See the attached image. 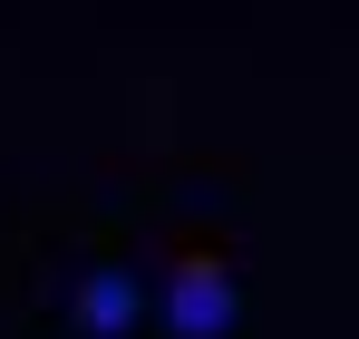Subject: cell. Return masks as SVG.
Instances as JSON below:
<instances>
[{"label":"cell","mask_w":359,"mask_h":339,"mask_svg":"<svg viewBox=\"0 0 359 339\" xmlns=\"http://www.w3.org/2000/svg\"><path fill=\"white\" fill-rule=\"evenodd\" d=\"M136 320H146V282H136L126 262H97L88 282L68 291V330L78 339H126Z\"/></svg>","instance_id":"2"},{"label":"cell","mask_w":359,"mask_h":339,"mask_svg":"<svg viewBox=\"0 0 359 339\" xmlns=\"http://www.w3.org/2000/svg\"><path fill=\"white\" fill-rule=\"evenodd\" d=\"M233 320H243V272L224 262V252L184 242L175 282H165V330H175V339H224Z\"/></svg>","instance_id":"1"}]
</instances>
